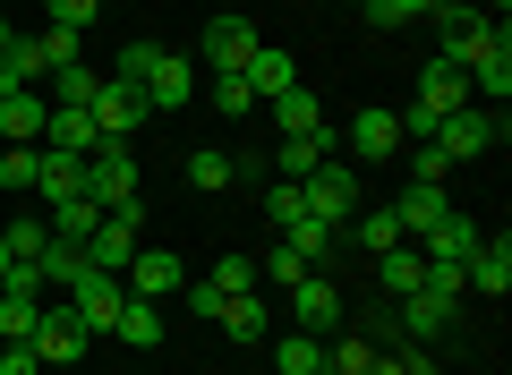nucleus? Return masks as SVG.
<instances>
[{
  "label": "nucleus",
  "instance_id": "obj_45",
  "mask_svg": "<svg viewBox=\"0 0 512 375\" xmlns=\"http://www.w3.org/2000/svg\"><path fill=\"white\" fill-rule=\"evenodd\" d=\"M0 375H43L35 341H0Z\"/></svg>",
  "mask_w": 512,
  "mask_h": 375
},
{
  "label": "nucleus",
  "instance_id": "obj_20",
  "mask_svg": "<svg viewBox=\"0 0 512 375\" xmlns=\"http://www.w3.org/2000/svg\"><path fill=\"white\" fill-rule=\"evenodd\" d=\"M444 324H453V307H444L436 290H410V299L393 307V333H402V341H436Z\"/></svg>",
  "mask_w": 512,
  "mask_h": 375
},
{
  "label": "nucleus",
  "instance_id": "obj_40",
  "mask_svg": "<svg viewBox=\"0 0 512 375\" xmlns=\"http://www.w3.org/2000/svg\"><path fill=\"white\" fill-rule=\"evenodd\" d=\"M299 273H316V265H308V256H291V248H274L265 265H256V282H265V290H291Z\"/></svg>",
  "mask_w": 512,
  "mask_h": 375
},
{
  "label": "nucleus",
  "instance_id": "obj_41",
  "mask_svg": "<svg viewBox=\"0 0 512 375\" xmlns=\"http://www.w3.org/2000/svg\"><path fill=\"white\" fill-rule=\"evenodd\" d=\"M444 171H453V154H444L436 137H410V179H436L444 188Z\"/></svg>",
  "mask_w": 512,
  "mask_h": 375
},
{
  "label": "nucleus",
  "instance_id": "obj_9",
  "mask_svg": "<svg viewBox=\"0 0 512 375\" xmlns=\"http://www.w3.org/2000/svg\"><path fill=\"white\" fill-rule=\"evenodd\" d=\"M461 290H478V299H504V290H512V239L504 231L478 239V248L461 256Z\"/></svg>",
  "mask_w": 512,
  "mask_h": 375
},
{
  "label": "nucleus",
  "instance_id": "obj_37",
  "mask_svg": "<svg viewBox=\"0 0 512 375\" xmlns=\"http://www.w3.org/2000/svg\"><path fill=\"white\" fill-rule=\"evenodd\" d=\"M35 52H43V77H52V69H69V60H86V35H69V26H43Z\"/></svg>",
  "mask_w": 512,
  "mask_h": 375
},
{
  "label": "nucleus",
  "instance_id": "obj_47",
  "mask_svg": "<svg viewBox=\"0 0 512 375\" xmlns=\"http://www.w3.org/2000/svg\"><path fill=\"white\" fill-rule=\"evenodd\" d=\"M393 375H436V358H427V341H419V350H402V358H393Z\"/></svg>",
  "mask_w": 512,
  "mask_h": 375
},
{
  "label": "nucleus",
  "instance_id": "obj_29",
  "mask_svg": "<svg viewBox=\"0 0 512 375\" xmlns=\"http://www.w3.org/2000/svg\"><path fill=\"white\" fill-rule=\"evenodd\" d=\"M94 222H103V205H94V197L52 205V239H69V248H86V239H94Z\"/></svg>",
  "mask_w": 512,
  "mask_h": 375
},
{
  "label": "nucleus",
  "instance_id": "obj_3",
  "mask_svg": "<svg viewBox=\"0 0 512 375\" xmlns=\"http://www.w3.org/2000/svg\"><path fill=\"white\" fill-rule=\"evenodd\" d=\"M282 307H291V333H316V341L342 324V290H333L325 273H299V282L282 290Z\"/></svg>",
  "mask_w": 512,
  "mask_h": 375
},
{
  "label": "nucleus",
  "instance_id": "obj_23",
  "mask_svg": "<svg viewBox=\"0 0 512 375\" xmlns=\"http://www.w3.org/2000/svg\"><path fill=\"white\" fill-rule=\"evenodd\" d=\"M111 333H120L128 350H154V341H163V299H137V290H128L120 316H111Z\"/></svg>",
  "mask_w": 512,
  "mask_h": 375
},
{
  "label": "nucleus",
  "instance_id": "obj_2",
  "mask_svg": "<svg viewBox=\"0 0 512 375\" xmlns=\"http://www.w3.org/2000/svg\"><path fill=\"white\" fill-rule=\"evenodd\" d=\"M137 188H146V179H137V154H128L120 137H103L86 154V197L103 205V214H120V205H137Z\"/></svg>",
  "mask_w": 512,
  "mask_h": 375
},
{
  "label": "nucleus",
  "instance_id": "obj_33",
  "mask_svg": "<svg viewBox=\"0 0 512 375\" xmlns=\"http://www.w3.org/2000/svg\"><path fill=\"white\" fill-rule=\"evenodd\" d=\"M367 9V26H419V18H436L444 0H359Z\"/></svg>",
  "mask_w": 512,
  "mask_h": 375
},
{
  "label": "nucleus",
  "instance_id": "obj_6",
  "mask_svg": "<svg viewBox=\"0 0 512 375\" xmlns=\"http://www.w3.org/2000/svg\"><path fill=\"white\" fill-rule=\"evenodd\" d=\"M470 103V69H461V60H444V52H427V69H419V103L410 111H427V120H453V111Z\"/></svg>",
  "mask_w": 512,
  "mask_h": 375
},
{
  "label": "nucleus",
  "instance_id": "obj_22",
  "mask_svg": "<svg viewBox=\"0 0 512 375\" xmlns=\"http://www.w3.org/2000/svg\"><path fill=\"white\" fill-rule=\"evenodd\" d=\"M35 197H43V205H69V197H86V162H77V154H52V145H43Z\"/></svg>",
  "mask_w": 512,
  "mask_h": 375
},
{
  "label": "nucleus",
  "instance_id": "obj_31",
  "mask_svg": "<svg viewBox=\"0 0 512 375\" xmlns=\"http://www.w3.org/2000/svg\"><path fill=\"white\" fill-rule=\"evenodd\" d=\"M94 94H103V69H86V60H69V69H52V103H77V111H86Z\"/></svg>",
  "mask_w": 512,
  "mask_h": 375
},
{
  "label": "nucleus",
  "instance_id": "obj_14",
  "mask_svg": "<svg viewBox=\"0 0 512 375\" xmlns=\"http://www.w3.org/2000/svg\"><path fill=\"white\" fill-rule=\"evenodd\" d=\"M146 111H188V94H197V69H188L180 52H154V69H146Z\"/></svg>",
  "mask_w": 512,
  "mask_h": 375
},
{
  "label": "nucleus",
  "instance_id": "obj_35",
  "mask_svg": "<svg viewBox=\"0 0 512 375\" xmlns=\"http://www.w3.org/2000/svg\"><path fill=\"white\" fill-rule=\"evenodd\" d=\"M35 171H43V145H9V154H0V188H9V197H26Z\"/></svg>",
  "mask_w": 512,
  "mask_h": 375
},
{
  "label": "nucleus",
  "instance_id": "obj_46",
  "mask_svg": "<svg viewBox=\"0 0 512 375\" xmlns=\"http://www.w3.org/2000/svg\"><path fill=\"white\" fill-rule=\"evenodd\" d=\"M419 290H436L444 307H461V265H427V282Z\"/></svg>",
  "mask_w": 512,
  "mask_h": 375
},
{
  "label": "nucleus",
  "instance_id": "obj_19",
  "mask_svg": "<svg viewBox=\"0 0 512 375\" xmlns=\"http://www.w3.org/2000/svg\"><path fill=\"white\" fill-rule=\"evenodd\" d=\"M43 145H52V154H77V162H86L94 145H103V128H94L77 103H52V120H43Z\"/></svg>",
  "mask_w": 512,
  "mask_h": 375
},
{
  "label": "nucleus",
  "instance_id": "obj_1",
  "mask_svg": "<svg viewBox=\"0 0 512 375\" xmlns=\"http://www.w3.org/2000/svg\"><path fill=\"white\" fill-rule=\"evenodd\" d=\"M299 188H308V214H316V222H333V231H350V214H359V162H350V154L316 162V171L299 179Z\"/></svg>",
  "mask_w": 512,
  "mask_h": 375
},
{
  "label": "nucleus",
  "instance_id": "obj_51",
  "mask_svg": "<svg viewBox=\"0 0 512 375\" xmlns=\"http://www.w3.org/2000/svg\"><path fill=\"white\" fill-rule=\"evenodd\" d=\"M316 375H325V367H316Z\"/></svg>",
  "mask_w": 512,
  "mask_h": 375
},
{
  "label": "nucleus",
  "instance_id": "obj_16",
  "mask_svg": "<svg viewBox=\"0 0 512 375\" xmlns=\"http://www.w3.org/2000/svg\"><path fill=\"white\" fill-rule=\"evenodd\" d=\"M350 154L359 162H393L402 154V111H359V120H350Z\"/></svg>",
  "mask_w": 512,
  "mask_h": 375
},
{
  "label": "nucleus",
  "instance_id": "obj_42",
  "mask_svg": "<svg viewBox=\"0 0 512 375\" xmlns=\"http://www.w3.org/2000/svg\"><path fill=\"white\" fill-rule=\"evenodd\" d=\"M214 103H222V111H265V103L248 94V77H239V69H222V77H214Z\"/></svg>",
  "mask_w": 512,
  "mask_h": 375
},
{
  "label": "nucleus",
  "instance_id": "obj_50",
  "mask_svg": "<svg viewBox=\"0 0 512 375\" xmlns=\"http://www.w3.org/2000/svg\"><path fill=\"white\" fill-rule=\"evenodd\" d=\"M0 282H9V239H0Z\"/></svg>",
  "mask_w": 512,
  "mask_h": 375
},
{
  "label": "nucleus",
  "instance_id": "obj_39",
  "mask_svg": "<svg viewBox=\"0 0 512 375\" xmlns=\"http://www.w3.org/2000/svg\"><path fill=\"white\" fill-rule=\"evenodd\" d=\"M265 214H274V231H291V222L308 214V188H299V179H274V188H265Z\"/></svg>",
  "mask_w": 512,
  "mask_h": 375
},
{
  "label": "nucleus",
  "instance_id": "obj_17",
  "mask_svg": "<svg viewBox=\"0 0 512 375\" xmlns=\"http://www.w3.org/2000/svg\"><path fill=\"white\" fill-rule=\"evenodd\" d=\"M43 120H52V94H35V86H18L0 103V137L9 145H43Z\"/></svg>",
  "mask_w": 512,
  "mask_h": 375
},
{
  "label": "nucleus",
  "instance_id": "obj_28",
  "mask_svg": "<svg viewBox=\"0 0 512 375\" xmlns=\"http://www.w3.org/2000/svg\"><path fill=\"white\" fill-rule=\"evenodd\" d=\"M376 273H384V290H393V299H410V290L427 282V256H419V248H410V239H402V248H393V256H376Z\"/></svg>",
  "mask_w": 512,
  "mask_h": 375
},
{
  "label": "nucleus",
  "instance_id": "obj_30",
  "mask_svg": "<svg viewBox=\"0 0 512 375\" xmlns=\"http://www.w3.org/2000/svg\"><path fill=\"white\" fill-rule=\"evenodd\" d=\"M350 231H359L367 256H393V248H402V222H393V205H376V214H350Z\"/></svg>",
  "mask_w": 512,
  "mask_h": 375
},
{
  "label": "nucleus",
  "instance_id": "obj_7",
  "mask_svg": "<svg viewBox=\"0 0 512 375\" xmlns=\"http://www.w3.org/2000/svg\"><path fill=\"white\" fill-rule=\"evenodd\" d=\"M495 137H504V111H487V103H461L453 120L436 128V145H444L453 162H478V154H487Z\"/></svg>",
  "mask_w": 512,
  "mask_h": 375
},
{
  "label": "nucleus",
  "instance_id": "obj_38",
  "mask_svg": "<svg viewBox=\"0 0 512 375\" xmlns=\"http://www.w3.org/2000/svg\"><path fill=\"white\" fill-rule=\"evenodd\" d=\"M188 179H197V188H231V179H239V162L222 154V145H197V154H188Z\"/></svg>",
  "mask_w": 512,
  "mask_h": 375
},
{
  "label": "nucleus",
  "instance_id": "obj_34",
  "mask_svg": "<svg viewBox=\"0 0 512 375\" xmlns=\"http://www.w3.org/2000/svg\"><path fill=\"white\" fill-rule=\"evenodd\" d=\"M376 367V341L350 333V341H325V375H367Z\"/></svg>",
  "mask_w": 512,
  "mask_h": 375
},
{
  "label": "nucleus",
  "instance_id": "obj_26",
  "mask_svg": "<svg viewBox=\"0 0 512 375\" xmlns=\"http://www.w3.org/2000/svg\"><path fill=\"white\" fill-rule=\"evenodd\" d=\"M239 77H248V94H256V103H274L282 86H299V77H291V52H265V43H256V60H248Z\"/></svg>",
  "mask_w": 512,
  "mask_h": 375
},
{
  "label": "nucleus",
  "instance_id": "obj_36",
  "mask_svg": "<svg viewBox=\"0 0 512 375\" xmlns=\"http://www.w3.org/2000/svg\"><path fill=\"white\" fill-rule=\"evenodd\" d=\"M0 239H9V265H35V256L52 248V214H43V222H9Z\"/></svg>",
  "mask_w": 512,
  "mask_h": 375
},
{
  "label": "nucleus",
  "instance_id": "obj_48",
  "mask_svg": "<svg viewBox=\"0 0 512 375\" xmlns=\"http://www.w3.org/2000/svg\"><path fill=\"white\" fill-rule=\"evenodd\" d=\"M18 86H26V77H18V60L0 52V103H9V94H18Z\"/></svg>",
  "mask_w": 512,
  "mask_h": 375
},
{
  "label": "nucleus",
  "instance_id": "obj_44",
  "mask_svg": "<svg viewBox=\"0 0 512 375\" xmlns=\"http://www.w3.org/2000/svg\"><path fill=\"white\" fill-rule=\"evenodd\" d=\"M94 9H103V0H52V26H69V35H86V26H94Z\"/></svg>",
  "mask_w": 512,
  "mask_h": 375
},
{
  "label": "nucleus",
  "instance_id": "obj_5",
  "mask_svg": "<svg viewBox=\"0 0 512 375\" xmlns=\"http://www.w3.org/2000/svg\"><path fill=\"white\" fill-rule=\"evenodd\" d=\"M35 358L43 367H77L86 358V316L69 299H43V324H35Z\"/></svg>",
  "mask_w": 512,
  "mask_h": 375
},
{
  "label": "nucleus",
  "instance_id": "obj_43",
  "mask_svg": "<svg viewBox=\"0 0 512 375\" xmlns=\"http://www.w3.org/2000/svg\"><path fill=\"white\" fill-rule=\"evenodd\" d=\"M154 52H163V43H128V52H120V69H111V77H120V86H146Z\"/></svg>",
  "mask_w": 512,
  "mask_h": 375
},
{
  "label": "nucleus",
  "instance_id": "obj_13",
  "mask_svg": "<svg viewBox=\"0 0 512 375\" xmlns=\"http://www.w3.org/2000/svg\"><path fill=\"white\" fill-rule=\"evenodd\" d=\"M239 290H256V265H248V256H222L214 273L188 282V307H197V316H222V299H239Z\"/></svg>",
  "mask_w": 512,
  "mask_h": 375
},
{
  "label": "nucleus",
  "instance_id": "obj_11",
  "mask_svg": "<svg viewBox=\"0 0 512 375\" xmlns=\"http://www.w3.org/2000/svg\"><path fill=\"white\" fill-rule=\"evenodd\" d=\"M128 290H137V299H171V290H188V265L171 248H137L128 256V273H120Z\"/></svg>",
  "mask_w": 512,
  "mask_h": 375
},
{
  "label": "nucleus",
  "instance_id": "obj_4",
  "mask_svg": "<svg viewBox=\"0 0 512 375\" xmlns=\"http://www.w3.org/2000/svg\"><path fill=\"white\" fill-rule=\"evenodd\" d=\"M60 299H69L77 316H86V333H111V316H120L128 282H120V273H94V265H77V273H69V290H60Z\"/></svg>",
  "mask_w": 512,
  "mask_h": 375
},
{
  "label": "nucleus",
  "instance_id": "obj_25",
  "mask_svg": "<svg viewBox=\"0 0 512 375\" xmlns=\"http://www.w3.org/2000/svg\"><path fill=\"white\" fill-rule=\"evenodd\" d=\"M265 111H274V128H282V137H308V128H333V120H325V103H316L308 86H282Z\"/></svg>",
  "mask_w": 512,
  "mask_h": 375
},
{
  "label": "nucleus",
  "instance_id": "obj_49",
  "mask_svg": "<svg viewBox=\"0 0 512 375\" xmlns=\"http://www.w3.org/2000/svg\"><path fill=\"white\" fill-rule=\"evenodd\" d=\"M9 43H18V26H9V18H0V52H9Z\"/></svg>",
  "mask_w": 512,
  "mask_h": 375
},
{
  "label": "nucleus",
  "instance_id": "obj_10",
  "mask_svg": "<svg viewBox=\"0 0 512 375\" xmlns=\"http://www.w3.org/2000/svg\"><path fill=\"white\" fill-rule=\"evenodd\" d=\"M128 256H137V205L103 214V222H94V239H86V265L94 273H128Z\"/></svg>",
  "mask_w": 512,
  "mask_h": 375
},
{
  "label": "nucleus",
  "instance_id": "obj_27",
  "mask_svg": "<svg viewBox=\"0 0 512 375\" xmlns=\"http://www.w3.org/2000/svg\"><path fill=\"white\" fill-rule=\"evenodd\" d=\"M282 248H291V256H308V265H325V256L342 248V231H333V222H316V214H299L291 231H282Z\"/></svg>",
  "mask_w": 512,
  "mask_h": 375
},
{
  "label": "nucleus",
  "instance_id": "obj_21",
  "mask_svg": "<svg viewBox=\"0 0 512 375\" xmlns=\"http://www.w3.org/2000/svg\"><path fill=\"white\" fill-rule=\"evenodd\" d=\"M342 145H333V128H308V137H282V154H274V179H308L316 162H333Z\"/></svg>",
  "mask_w": 512,
  "mask_h": 375
},
{
  "label": "nucleus",
  "instance_id": "obj_18",
  "mask_svg": "<svg viewBox=\"0 0 512 375\" xmlns=\"http://www.w3.org/2000/svg\"><path fill=\"white\" fill-rule=\"evenodd\" d=\"M478 239H487V231H478V222H470V214H444V222H436V231H427V239H410V248H419V256H427V265H461V256H470V248H478Z\"/></svg>",
  "mask_w": 512,
  "mask_h": 375
},
{
  "label": "nucleus",
  "instance_id": "obj_32",
  "mask_svg": "<svg viewBox=\"0 0 512 375\" xmlns=\"http://www.w3.org/2000/svg\"><path fill=\"white\" fill-rule=\"evenodd\" d=\"M274 367L282 375H316V367H325V341H316V333H282L274 341Z\"/></svg>",
  "mask_w": 512,
  "mask_h": 375
},
{
  "label": "nucleus",
  "instance_id": "obj_15",
  "mask_svg": "<svg viewBox=\"0 0 512 375\" xmlns=\"http://www.w3.org/2000/svg\"><path fill=\"white\" fill-rule=\"evenodd\" d=\"M444 214H453V197H444L436 179H410L402 197H393V222H402V239H427Z\"/></svg>",
  "mask_w": 512,
  "mask_h": 375
},
{
  "label": "nucleus",
  "instance_id": "obj_24",
  "mask_svg": "<svg viewBox=\"0 0 512 375\" xmlns=\"http://www.w3.org/2000/svg\"><path fill=\"white\" fill-rule=\"evenodd\" d=\"M222 333H231V341H265V333H274V307H265V290H239V299H222Z\"/></svg>",
  "mask_w": 512,
  "mask_h": 375
},
{
  "label": "nucleus",
  "instance_id": "obj_8",
  "mask_svg": "<svg viewBox=\"0 0 512 375\" xmlns=\"http://www.w3.org/2000/svg\"><path fill=\"white\" fill-rule=\"evenodd\" d=\"M86 120L94 128H103V137H137V128H146L154 120V111H146V94H137V86H120V77H103V94H94V103H86Z\"/></svg>",
  "mask_w": 512,
  "mask_h": 375
},
{
  "label": "nucleus",
  "instance_id": "obj_12",
  "mask_svg": "<svg viewBox=\"0 0 512 375\" xmlns=\"http://www.w3.org/2000/svg\"><path fill=\"white\" fill-rule=\"evenodd\" d=\"M205 60H214V77L222 69H248V60H256V26L239 18V9H214V26H205Z\"/></svg>",
  "mask_w": 512,
  "mask_h": 375
}]
</instances>
